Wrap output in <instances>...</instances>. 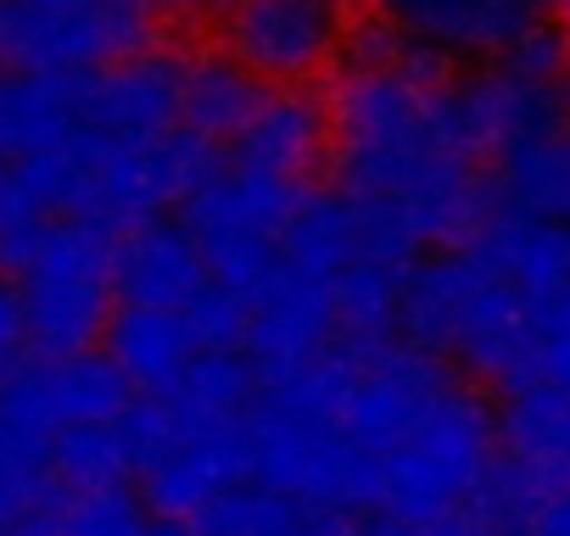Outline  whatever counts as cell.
<instances>
[{"label":"cell","mask_w":570,"mask_h":536,"mask_svg":"<svg viewBox=\"0 0 570 536\" xmlns=\"http://www.w3.org/2000/svg\"><path fill=\"white\" fill-rule=\"evenodd\" d=\"M537 302H525L475 251H436L409 268L397 330L414 353L520 391L537 380Z\"/></svg>","instance_id":"6da1fadb"},{"label":"cell","mask_w":570,"mask_h":536,"mask_svg":"<svg viewBox=\"0 0 570 536\" xmlns=\"http://www.w3.org/2000/svg\"><path fill=\"white\" fill-rule=\"evenodd\" d=\"M436 96L442 90H420L375 68L342 73L325 112H331V146H336V173L347 201L397 207L436 162L453 157L436 129Z\"/></svg>","instance_id":"7a4b0ae2"},{"label":"cell","mask_w":570,"mask_h":536,"mask_svg":"<svg viewBox=\"0 0 570 536\" xmlns=\"http://www.w3.org/2000/svg\"><path fill=\"white\" fill-rule=\"evenodd\" d=\"M18 302L29 325V347L40 358L96 353L118 314L112 291V229L96 218H57L18 275Z\"/></svg>","instance_id":"3957f363"},{"label":"cell","mask_w":570,"mask_h":536,"mask_svg":"<svg viewBox=\"0 0 570 536\" xmlns=\"http://www.w3.org/2000/svg\"><path fill=\"white\" fill-rule=\"evenodd\" d=\"M498 464V430L481 397L464 386L436 408L431 425H420L397 453L375 464V514L386 525H431L470 508L475 486Z\"/></svg>","instance_id":"277c9868"},{"label":"cell","mask_w":570,"mask_h":536,"mask_svg":"<svg viewBox=\"0 0 570 536\" xmlns=\"http://www.w3.org/2000/svg\"><path fill=\"white\" fill-rule=\"evenodd\" d=\"M240 436L252 480L274 486L279 497L303 503L308 514H375V458H364L342 436V425L314 419L274 391H257Z\"/></svg>","instance_id":"5b68a950"},{"label":"cell","mask_w":570,"mask_h":536,"mask_svg":"<svg viewBox=\"0 0 570 536\" xmlns=\"http://www.w3.org/2000/svg\"><path fill=\"white\" fill-rule=\"evenodd\" d=\"M157 0H18L0 7V73H101L151 51Z\"/></svg>","instance_id":"8992f818"},{"label":"cell","mask_w":570,"mask_h":536,"mask_svg":"<svg viewBox=\"0 0 570 536\" xmlns=\"http://www.w3.org/2000/svg\"><path fill=\"white\" fill-rule=\"evenodd\" d=\"M308 190L257 179L235 162H224L190 201H185V229L196 235L207 257V280L240 297L246 308L268 291L274 268H279V235L292 224L297 201Z\"/></svg>","instance_id":"52a82bcc"},{"label":"cell","mask_w":570,"mask_h":536,"mask_svg":"<svg viewBox=\"0 0 570 536\" xmlns=\"http://www.w3.org/2000/svg\"><path fill=\"white\" fill-rule=\"evenodd\" d=\"M347 46V0H235L224 57L257 85H308Z\"/></svg>","instance_id":"ba28073f"},{"label":"cell","mask_w":570,"mask_h":536,"mask_svg":"<svg viewBox=\"0 0 570 536\" xmlns=\"http://www.w3.org/2000/svg\"><path fill=\"white\" fill-rule=\"evenodd\" d=\"M453 391H459V380L448 364H436L414 347H397V341L370 347V353H358V375H353V391L342 408V436L364 458L381 464L420 425H431Z\"/></svg>","instance_id":"9c48e42d"},{"label":"cell","mask_w":570,"mask_h":536,"mask_svg":"<svg viewBox=\"0 0 570 536\" xmlns=\"http://www.w3.org/2000/svg\"><path fill=\"white\" fill-rule=\"evenodd\" d=\"M436 129L453 157H464L475 168L481 162L498 168L503 157L564 129V107H559V90H537V85L509 79L503 68H487L436 96Z\"/></svg>","instance_id":"30bf717a"},{"label":"cell","mask_w":570,"mask_h":536,"mask_svg":"<svg viewBox=\"0 0 570 536\" xmlns=\"http://www.w3.org/2000/svg\"><path fill=\"white\" fill-rule=\"evenodd\" d=\"M331 347H336L331 286H325V280H308V275H292V268H274L268 291L252 302L246 341H240V358L252 364L257 391L303 375V369H308L320 353H331Z\"/></svg>","instance_id":"8fae6325"},{"label":"cell","mask_w":570,"mask_h":536,"mask_svg":"<svg viewBox=\"0 0 570 536\" xmlns=\"http://www.w3.org/2000/svg\"><path fill=\"white\" fill-rule=\"evenodd\" d=\"M185 57L140 51L101 73H85V129L107 140H163L179 129Z\"/></svg>","instance_id":"7c38bea8"},{"label":"cell","mask_w":570,"mask_h":536,"mask_svg":"<svg viewBox=\"0 0 570 536\" xmlns=\"http://www.w3.org/2000/svg\"><path fill=\"white\" fill-rule=\"evenodd\" d=\"M207 286V257L185 218H146L112 235V291L118 308H151V314H185L196 291Z\"/></svg>","instance_id":"4fadbf2b"},{"label":"cell","mask_w":570,"mask_h":536,"mask_svg":"<svg viewBox=\"0 0 570 536\" xmlns=\"http://www.w3.org/2000/svg\"><path fill=\"white\" fill-rule=\"evenodd\" d=\"M381 18L409 29L442 62H498L531 23H542V0H381Z\"/></svg>","instance_id":"5bb4252c"},{"label":"cell","mask_w":570,"mask_h":536,"mask_svg":"<svg viewBox=\"0 0 570 536\" xmlns=\"http://www.w3.org/2000/svg\"><path fill=\"white\" fill-rule=\"evenodd\" d=\"M331 146V112L325 101H314L308 90H274L263 96V107L252 112V123L235 135V168L257 173V179H279L297 185L320 168Z\"/></svg>","instance_id":"9a60e30c"},{"label":"cell","mask_w":570,"mask_h":536,"mask_svg":"<svg viewBox=\"0 0 570 536\" xmlns=\"http://www.w3.org/2000/svg\"><path fill=\"white\" fill-rule=\"evenodd\" d=\"M85 135V79L0 73V162L68 151Z\"/></svg>","instance_id":"2e32d148"},{"label":"cell","mask_w":570,"mask_h":536,"mask_svg":"<svg viewBox=\"0 0 570 536\" xmlns=\"http://www.w3.org/2000/svg\"><path fill=\"white\" fill-rule=\"evenodd\" d=\"M252 480L246 464V436L224 430V436H185L168 458H157L140 475V503L157 519H196L213 497H224L229 486Z\"/></svg>","instance_id":"e0dca14e"},{"label":"cell","mask_w":570,"mask_h":536,"mask_svg":"<svg viewBox=\"0 0 570 536\" xmlns=\"http://www.w3.org/2000/svg\"><path fill=\"white\" fill-rule=\"evenodd\" d=\"M492 275H503L525 302H553L570 291V224L525 218V212H492V224L464 246Z\"/></svg>","instance_id":"ac0fdd59"},{"label":"cell","mask_w":570,"mask_h":536,"mask_svg":"<svg viewBox=\"0 0 570 536\" xmlns=\"http://www.w3.org/2000/svg\"><path fill=\"white\" fill-rule=\"evenodd\" d=\"M492 430L509 464L537 475L548 492H570V391L564 386L531 380L509 391Z\"/></svg>","instance_id":"d6986e66"},{"label":"cell","mask_w":570,"mask_h":536,"mask_svg":"<svg viewBox=\"0 0 570 536\" xmlns=\"http://www.w3.org/2000/svg\"><path fill=\"white\" fill-rule=\"evenodd\" d=\"M107 364L124 375L135 397H168L185 364L196 358L185 319L179 314H151V308H118L107 325Z\"/></svg>","instance_id":"ffe728a7"},{"label":"cell","mask_w":570,"mask_h":536,"mask_svg":"<svg viewBox=\"0 0 570 536\" xmlns=\"http://www.w3.org/2000/svg\"><path fill=\"white\" fill-rule=\"evenodd\" d=\"M257 403V375L240 353H196L163 408L174 414L179 436H224L240 430Z\"/></svg>","instance_id":"44dd1931"},{"label":"cell","mask_w":570,"mask_h":536,"mask_svg":"<svg viewBox=\"0 0 570 536\" xmlns=\"http://www.w3.org/2000/svg\"><path fill=\"white\" fill-rule=\"evenodd\" d=\"M263 85L224 51H207V57H185V101H179V129L218 146V140H235L252 112L263 107Z\"/></svg>","instance_id":"7402d4cb"},{"label":"cell","mask_w":570,"mask_h":536,"mask_svg":"<svg viewBox=\"0 0 570 536\" xmlns=\"http://www.w3.org/2000/svg\"><path fill=\"white\" fill-rule=\"evenodd\" d=\"M353 257H358V207L342 190L303 196L292 224H285V235H279V268L336 286V275Z\"/></svg>","instance_id":"603a6c76"},{"label":"cell","mask_w":570,"mask_h":536,"mask_svg":"<svg viewBox=\"0 0 570 536\" xmlns=\"http://www.w3.org/2000/svg\"><path fill=\"white\" fill-rule=\"evenodd\" d=\"M492 196H498L503 212L570 224V118L548 140L503 157L498 173H492Z\"/></svg>","instance_id":"cb8c5ba5"},{"label":"cell","mask_w":570,"mask_h":536,"mask_svg":"<svg viewBox=\"0 0 570 536\" xmlns=\"http://www.w3.org/2000/svg\"><path fill=\"white\" fill-rule=\"evenodd\" d=\"M403 280L397 268L353 257L336 286H331V308H336V341L342 347H386L397 330V308H403Z\"/></svg>","instance_id":"d4e9b609"},{"label":"cell","mask_w":570,"mask_h":536,"mask_svg":"<svg viewBox=\"0 0 570 536\" xmlns=\"http://www.w3.org/2000/svg\"><path fill=\"white\" fill-rule=\"evenodd\" d=\"M190 525H196V536H303L308 508L279 497L263 480H240L224 497H213Z\"/></svg>","instance_id":"484cf974"},{"label":"cell","mask_w":570,"mask_h":536,"mask_svg":"<svg viewBox=\"0 0 570 536\" xmlns=\"http://www.w3.org/2000/svg\"><path fill=\"white\" fill-rule=\"evenodd\" d=\"M51 486L57 492H107L129 486V453L118 425H73L51 441Z\"/></svg>","instance_id":"4316f807"},{"label":"cell","mask_w":570,"mask_h":536,"mask_svg":"<svg viewBox=\"0 0 570 536\" xmlns=\"http://www.w3.org/2000/svg\"><path fill=\"white\" fill-rule=\"evenodd\" d=\"M51 224H57V212H51L35 168L29 162H0V268L23 275Z\"/></svg>","instance_id":"83f0119b"},{"label":"cell","mask_w":570,"mask_h":536,"mask_svg":"<svg viewBox=\"0 0 570 536\" xmlns=\"http://www.w3.org/2000/svg\"><path fill=\"white\" fill-rule=\"evenodd\" d=\"M146 503L129 486L107 492H62L57 497V525L62 536H140L146 530Z\"/></svg>","instance_id":"f1b7e54d"},{"label":"cell","mask_w":570,"mask_h":536,"mask_svg":"<svg viewBox=\"0 0 570 536\" xmlns=\"http://www.w3.org/2000/svg\"><path fill=\"white\" fill-rule=\"evenodd\" d=\"M179 319H185V336H190L196 353H240L252 308H246L240 297H229L224 286L207 280V286L196 291V302H190Z\"/></svg>","instance_id":"f546056e"},{"label":"cell","mask_w":570,"mask_h":536,"mask_svg":"<svg viewBox=\"0 0 570 536\" xmlns=\"http://www.w3.org/2000/svg\"><path fill=\"white\" fill-rule=\"evenodd\" d=\"M498 68L509 73V79H520V85H537V90H553L559 85V73L570 68V29L564 23H531L503 57H498Z\"/></svg>","instance_id":"4dcf8cb0"},{"label":"cell","mask_w":570,"mask_h":536,"mask_svg":"<svg viewBox=\"0 0 570 536\" xmlns=\"http://www.w3.org/2000/svg\"><path fill=\"white\" fill-rule=\"evenodd\" d=\"M531 336H537V380L570 391V291L553 302H537Z\"/></svg>","instance_id":"1f68e13d"},{"label":"cell","mask_w":570,"mask_h":536,"mask_svg":"<svg viewBox=\"0 0 570 536\" xmlns=\"http://www.w3.org/2000/svg\"><path fill=\"white\" fill-rule=\"evenodd\" d=\"M29 325H23V302H18V286L0 280V386H7L29 358Z\"/></svg>","instance_id":"d6a6232c"},{"label":"cell","mask_w":570,"mask_h":536,"mask_svg":"<svg viewBox=\"0 0 570 536\" xmlns=\"http://www.w3.org/2000/svg\"><path fill=\"white\" fill-rule=\"evenodd\" d=\"M57 497V486L46 480V486H35V480H18V475H7L0 469V530H12L18 519H29L40 503H51Z\"/></svg>","instance_id":"836d02e7"},{"label":"cell","mask_w":570,"mask_h":536,"mask_svg":"<svg viewBox=\"0 0 570 536\" xmlns=\"http://www.w3.org/2000/svg\"><path fill=\"white\" fill-rule=\"evenodd\" d=\"M520 536H570V492H553V497L531 514V525H525Z\"/></svg>","instance_id":"e575fe53"},{"label":"cell","mask_w":570,"mask_h":536,"mask_svg":"<svg viewBox=\"0 0 570 536\" xmlns=\"http://www.w3.org/2000/svg\"><path fill=\"white\" fill-rule=\"evenodd\" d=\"M163 12H174L179 23H224L235 12V0H157Z\"/></svg>","instance_id":"d590c367"},{"label":"cell","mask_w":570,"mask_h":536,"mask_svg":"<svg viewBox=\"0 0 570 536\" xmlns=\"http://www.w3.org/2000/svg\"><path fill=\"white\" fill-rule=\"evenodd\" d=\"M57 497H62V492H57ZM57 497L40 503L29 519H18L12 530H0V536H62V525H57Z\"/></svg>","instance_id":"8d00e7d4"},{"label":"cell","mask_w":570,"mask_h":536,"mask_svg":"<svg viewBox=\"0 0 570 536\" xmlns=\"http://www.w3.org/2000/svg\"><path fill=\"white\" fill-rule=\"evenodd\" d=\"M386 536H481L464 514H453V519H431V525H392Z\"/></svg>","instance_id":"74e56055"},{"label":"cell","mask_w":570,"mask_h":536,"mask_svg":"<svg viewBox=\"0 0 570 536\" xmlns=\"http://www.w3.org/2000/svg\"><path fill=\"white\" fill-rule=\"evenodd\" d=\"M140 536H196V525H190V519H157V514H151Z\"/></svg>","instance_id":"f35d334b"},{"label":"cell","mask_w":570,"mask_h":536,"mask_svg":"<svg viewBox=\"0 0 570 536\" xmlns=\"http://www.w3.org/2000/svg\"><path fill=\"white\" fill-rule=\"evenodd\" d=\"M553 90H559V107H564V118H570V68L559 73V85H553Z\"/></svg>","instance_id":"ab89813d"},{"label":"cell","mask_w":570,"mask_h":536,"mask_svg":"<svg viewBox=\"0 0 570 536\" xmlns=\"http://www.w3.org/2000/svg\"><path fill=\"white\" fill-rule=\"evenodd\" d=\"M553 7H559V12H564V29H570V0H553Z\"/></svg>","instance_id":"60d3db41"},{"label":"cell","mask_w":570,"mask_h":536,"mask_svg":"<svg viewBox=\"0 0 570 536\" xmlns=\"http://www.w3.org/2000/svg\"><path fill=\"white\" fill-rule=\"evenodd\" d=\"M0 7H18V0H0Z\"/></svg>","instance_id":"b9f144b4"},{"label":"cell","mask_w":570,"mask_h":536,"mask_svg":"<svg viewBox=\"0 0 570 536\" xmlns=\"http://www.w3.org/2000/svg\"><path fill=\"white\" fill-rule=\"evenodd\" d=\"M308 519H314V514H308Z\"/></svg>","instance_id":"7bdbcfd3"}]
</instances>
